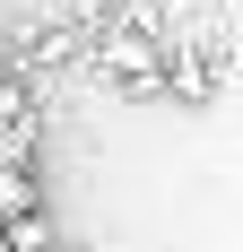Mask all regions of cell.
Instances as JSON below:
<instances>
[{
    "label": "cell",
    "mask_w": 243,
    "mask_h": 252,
    "mask_svg": "<svg viewBox=\"0 0 243 252\" xmlns=\"http://www.w3.org/2000/svg\"><path fill=\"white\" fill-rule=\"evenodd\" d=\"M104 9H113V0H70V18H78V26H96Z\"/></svg>",
    "instance_id": "4"
},
{
    "label": "cell",
    "mask_w": 243,
    "mask_h": 252,
    "mask_svg": "<svg viewBox=\"0 0 243 252\" xmlns=\"http://www.w3.org/2000/svg\"><path fill=\"white\" fill-rule=\"evenodd\" d=\"M26 218H35V174H18L0 157V226H26Z\"/></svg>",
    "instance_id": "2"
},
{
    "label": "cell",
    "mask_w": 243,
    "mask_h": 252,
    "mask_svg": "<svg viewBox=\"0 0 243 252\" xmlns=\"http://www.w3.org/2000/svg\"><path fill=\"white\" fill-rule=\"evenodd\" d=\"M104 70H113V78H156L148 35H104Z\"/></svg>",
    "instance_id": "1"
},
{
    "label": "cell",
    "mask_w": 243,
    "mask_h": 252,
    "mask_svg": "<svg viewBox=\"0 0 243 252\" xmlns=\"http://www.w3.org/2000/svg\"><path fill=\"white\" fill-rule=\"evenodd\" d=\"M26 52H35V61H70L78 44H70V26H44V35H35V44H26Z\"/></svg>",
    "instance_id": "3"
}]
</instances>
